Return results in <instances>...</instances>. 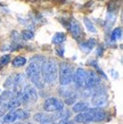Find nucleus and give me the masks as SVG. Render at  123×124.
I'll use <instances>...</instances> for the list:
<instances>
[{"mask_svg": "<svg viewBox=\"0 0 123 124\" xmlns=\"http://www.w3.org/2000/svg\"><path fill=\"white\" fill-rule=\"evenodd\" d=\"M25 63H26V59L22 56H17L11 62V64H13L14 67H22L23 65H25Z\"/></svg>", "mask_w": 123, "mask_h": 124, "instance_id": "nucleus-16", "label": "nucleus"}, {"mask_svg": "<svg viewBox=\"0 0 123 124\" xmlns=\"http://www.w3.org/2000/svg\"><path fill=\"white\" fill-rule=\"evenodd\" d=\"M21 99L13 91L6 90L0 93V116H4L9 109L21 106Z\"/></svg>", "mask_w": 123, "mask_h": 124, "instance_id": "nucleus-1", "label": "nucleus"}, {"mask_svg": "<svg viewBox=\"0 0 123 124\" xmlns=\"http://www.w3.org/2000/svg\"><path fill=\"white\" fill-rule=\"evenodd\" d=\"M83 23H84V25L87 26L88 31H90V32H92V33H96V32H97V30H96V27H95V25H93L92 23L90 22V19H89V18H87V17H84V18H83Z\"/></svg>", "mask_w": 123, "mask_h": 124, "instance_id": "nucleus-17", "label": "nucleus"}, {"mask_svg": "<svg viewBox=\"0 0 123 124\" xmlns=\"http://www.w3.org/2000/svg\"><path fill=\"white\" fill-rule=\"evenodd\" d=\"M10 62V56L9 55H4L0 58V67H4L5 65H8V63Z\"/></svg>", "mask_w": 123, "mask_h": 124, "instance_id": "nucleus-20", "label": "nucleus"}, {"mask_svg": "<svg viewBox=\"0 0 123 124\" xmlns=\"http://www.w3.org/2000/svg\"><path fill=\"white\" fill-rule=\"evenodd\" d=\"M41 76L43 82L52 84L58 78V65H57L56 60L54 59H47L45 60L40 67Z\"/></svg>", "mask_w": 123, "mask_h": 124, "instance_id": "nucleus-3", "label": "nucleus"}, {"mask_svg": "<svg viewBox=\"0 0 123 124\" xmlns=\"http://www.w3.org/2000/svg\"><path fill=\"white\" fill-rule=\"evenodd\" d=\"M42 124H52V123H51V122H50V123H42Z\"/></svg>", "mask_w": 123, "mask_h": 124, "instance_id": "nucleus-26", "label": "nucleus"}, {"mask_svg": "<svg viewBox=\"0 0 123 124\" xmlns=\"http://www.w3.org/2000/svg\"><path fill=\"white\" fill-rule=\"evenodd\" d=\"M33 37L34 33L30 30H24L22 32V39H24V40H31V39H33Z\"/></svg>", "mask_w": 123, "mask_h": 124, "instance_id": "nucleus-19", "label": "nucleus"}, {"mask_svg": "<svg viewBox=\"0 0 123 124\" xmlns=\"http://www.w3.org/2000/svg\"><path fill=\"white\" fill-rule=\"evenodd\" d=\"M21 102L22 104H30V102H35L38 100L37 90L33 85L31 84H25L22 90V93L19 96Z\"/></svg>", "mask_w": 123, "mask_h": 124, "instance_id": "nucleus-6", "label": "nucleus"}, {"mask_svg": "<svg viewBox=\"0 0 123 124\" xmlns=\"http://www.w3.org/2000/svg\"><path fill=\"white\" fill-rule=\"evenodd\" d=\"M58 124H75V122L71 121L70 118H63V120H59Z\"/></svg>", "mask_w": 123, "mask_h": 124, "instance_id": "nucleus-23", "label": "nucleus"}, {"mask_svg": "<svg viewBox=\"0 0 123 124\" xmlns=\"http://www.w3.org/2000/svg\"><path fill=\"white\" fill-rule=\"evenodd\" d=\"M0 124H5V122H4V117H2V116H0Z\"/></svg>", "mask_w": 123, "mask_h": 124, "instance_id": "nucleus-25", "label": "nucleus"}, {"mask_svg": "<svg viewBox=\"0 0 123 124\" xmlns=\"http://www.w3.org/2000/svg\"><path fill=\"white\" fill-rule=\"evenodd\" d=\"M107 102H108V96H107V93L105 92L104 89L97 90L92 94L91 104H92L93 107H103V106L107 105Z\"/></svg>", "mask_w": 123, "mask_h": 124, "instance_id": "nucleus-8", "label": "nucleus"}, {"mask_svg": "<svg viewBox=\"0 0 123 124\" xmlns=\"http://www.w3.org/2000/svg\"><path fill=\"white\" fill-rule=\"evenodd\" d=\"M68 29H70V31H71V33H72V35H73V38L76 39V40H78V39L82 35L81 25L79 24V22L76 21V19L72 18L71 21H70V26H68Z\"/></svg>", "mask_w": 123, "mask_h": 124, "instance_id": "nucleus-11", "label": "nucleus"}, {"mask_svg": "<svg viewBox=\"0 0 123 124\" xmlns=\"http://www.w3.org/2000/svg\"><path fill=\"white\" fill-rule=\"evenodd\" d=\"M45 58L43 57H41V56H35V57H33L32 59H31V63H35V64H38V65H41L43 62H45Z\"/></svg>", "mask_w": 123, "mask_h": 124, "instance_id": "nucleus-22", "label": "nucleus"}, {"mask_svg": "<svg viewBox=\"0 0 123 124\" xmlns=\"http://www.w3.org/2000/svg\"><path fill=\"white\" fill-rule=\"evenodd\" d=\"M65 39H66L65 33H63V32H57V33L54 35V38H52V43H55V45H60L62 42L65 41Z\"/></svg>", "mask_w": 123, "mask_h": 124, "instance_id": "nucleus-15", "label": "nucleus"}, {"mask_svg": "<svg viewBox=\"0 0 123 124\" xmlns=\"http://www.w3.org/2000/svg\"><path fill=\"white\" fill-rule=\"evenodd\" d=\"M0 93H1V90H0Z\"/></svg>", "mask_w": 123, "mask_h": 124, "instance_id": "nucleus-28", "label": "nucleus"}, {"mask_svg": "<svg viewBox=\"0 0 123 124\" xmlns=\"http://www.w3.org/2000/svg\"><path fill=\"white\" fill-rule=\"evenodd\" d=\"M122 38V29L121 27H116L114 29L112 33V39L113 40H117V39H121Z\"/></svg>", "mask_w": 123, "mask_h": 124, "instance_id": "nucleus-18", "label": "nucleus"}, {"mask_svg": "<svg viewBox=\"0 0 123 124\" xmlns=\"http://www.w3.org/2000/svg\"><path fill=\"white\" fill-rule=\"evenodd\" d=\"M73 75H74V70L70 64L67 63H62L58 68V76H59V83L62 86L68 85L73 81Z\"/></svg>", "mask_w": 123, "mask_h": 124, "instance_id": "nucleus-5", "label": "nucleus"}, {"mask_svg": "<svg viewBox=\"0 0 123 124\" xmlns=\"http://www.w3.org/2000/svg\"><path fill=\"white\" fill-rule=\"evenodd\" d=\"M87 109H89V104L84 101H79L76 104H74V106H73V112L76 114L86 112Z\"/></svg>", "mask_w": 123, "mask_h": 124, "instance_id": "nucleus-14", "label": "nucleus"}, {"mask_svg": "<svg viewBox=\"0 0 123 124\" xmlns=\"http://www.w3.org/2000/svg\"><path fill=\"white\" fill-rule=\"evenodd\" d=\"M86 124H90V123H86Z\"/></svg>", "mask_w": 123, "mask_h": 124, "instance_id": "nucleus-27", "label": "nucleus"}, {"mask_svg": "<svg viewBox=\"0 0 123 124\" xmlns=\"http://www.w3.org/2000/svg\"><path fill=\"white\" fill-rule=\"evenodd\" d=\"M96 46V41L93 39H90L88 41H84L82 42L80 45V49H81L83 53H89L90 50H92V48Z\"/></svg>", "mask_w": 123, "mask_h": 124, "instance_id": "nucleus-13", "label": "nucleus"}, {"mask_svg": "<svg viewBox=\"0 0 123 124\" xmlns=\"http://www.w3.org/2000/svg\"><path fill=\"white\" fill-rule=\"evenodd\" d=\"M34 121L35 122H38V123H50V122H52V117L51 115H49V114L47 113H37L35 115L33 116Z\"/></svg>", "mask_w": 123, "mask_h": 124, "instance_id": "nucleus-12", "label": "nucleus"}, {"mask_svg": "<svg viewBox=\"0 0 123 124\" xmlns=\"http://www.w3.org/2000/svg\"><path fill=\"white\" fill-rule=\"evenodd\" d=\"M106 114L100 107H95V108L87 109L86 112L79 113L75 116L74 121L76 123H91V122H101L105 120Z\"/></svg>", "mask_w": 123, "mask_h": 124, "instance_id": "nucleus-2", "label": "nucleus"}, {"mask_svg": "<svg viewBox=\"0 0 123 124\" xmlns=\"http://www.w3.org/2000/svg\"><path fill=\"white\" fill-rule=\"evenodd\" d=\"M99 78L96 73L93 72H87V76L86 80H84V86L88 88V89H96L98 85H99Z\"/></svg>", "mask_w": 123, "mask_h": 124, "instance_id": "nucleus-9", "label": "nucleus"}, {"mask_svg": "<svg viewBox=\"0 0 123 124\" xmlns=\"http://www.w3.org/2000/svg\"><path fill=\"white\" fill-rule=\"evenodd\" d=\"M87 76V71L84 68L79 67L74 71V75H73V81H74L75 85L78 88H82L84 86V80Z\"/></svg>", "mask_w": 123, "mask_h": 124, "instance_id": "nucleus-10", "label": "nucleus"}, {"mask_svg": "<svg viewBox=\"0 0 123 124\" xmlns=\"http://www.w3.org/2000/svg\"><path fill=\"white\" fill-rule=\"evenodd\" d=\"M109 21V23L111 24H113V23L115 22V15L114 14H108V16H107V22Z\"/></svg>", "mask_w": 123, "mask_h": 124, "instance_id": "nucleus-24", "label": "nucleus"}, {"mask_svg": "<svg viewBox=\"0 0 123 124\" xmlns=\"http://www.w3.org/2000/svg\"><path fill=\"white\" fill-rule=\"evenodd\" d=\"M40 67H41V65H38V64H35V63H31V64L26 67V71H25L26 75L25 76L32 82L34 88L43 89V88H45V82H43L42 76H41Z\"/></svg>", "mask_w": 123, "mask_h": 124, "instance_id": "nucleus-4", "label": "nucleus"}, {"mask_svg": "<svg viewBox=\"0 0 123 124\" xmlns=\"http://www.w3.org/2000/svg\"><path fill=\"white\" fill-rule=\"evenodd\" d=\"M43 109L47 113H55V112H60L64 109V101L59 100L58 98H48L43 102Z\"/></svg>", "mask_w": 123, "mask_h": 124, "instance_id": "nucleus-7", "label": "nucleus"}, {"mask_svg": "<svg viewBox=\"0 0 123 124\" xmlns=\"http://www.w3.org/2000/svg\"><path fill=\"white\" fill-rule=\"evenodd\" d=\"M75 100H76V94L75 93H72V94H70V96L65 97V104H67V105L74 104Z\"/></svg>", "mask_w": 123, "mask_h": 124, "instance_id": "nucleus-21", "label": "nucleus"}]
</instances>
